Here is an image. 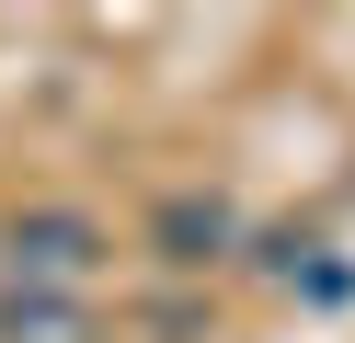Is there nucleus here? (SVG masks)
Returning a JSON list of instances; mask_svg holds the SVG:
<instances>
[{
    "label": "nucleus",
    "mask_w": 355,
    "mask_h": 343,
    "mask_svg": "<svg viewBox=\"0 0 355 343\" xmlns=\"http://www.w3.org/2000/svg\"><path fill=\"white\" fill-rule=\"evenodd\" d=\"M0 343H80V320L46 309V297H24V309H0Z\"/></svg>",
    "instance_id": "obj_3"
},
{
    "label": "nucleus",
    "mask_w": 355,
    "mask_h": 343,
    "mask_svg": "<svg viewBox=\"0 0 355 343\" xmlns=\"http://www.w3.org/2000/svg\"><path fill=\"white\" fill-rule=\"evenodd\" d=\"M218 240H230V206L218 195H172L161 206V263H207Z\"/></svg>",
    "instance_id": "obj_2"
},
{
    "label": "nucleus",
    "mask_w": 355,
    "mask_h": 343,
    "mask_svg": "<svg viewBox=\"0 0 355 343\" xmlns=\"http://www.w3.org/2000/svg\"><path fill=\"white\" fill-rule=\"evenodd\" d=\"M103 263V229L69 218V206H35V218H12V274H92Z\"/></svg>",
    "instance_id": "obj_1"
}]
</instances>
